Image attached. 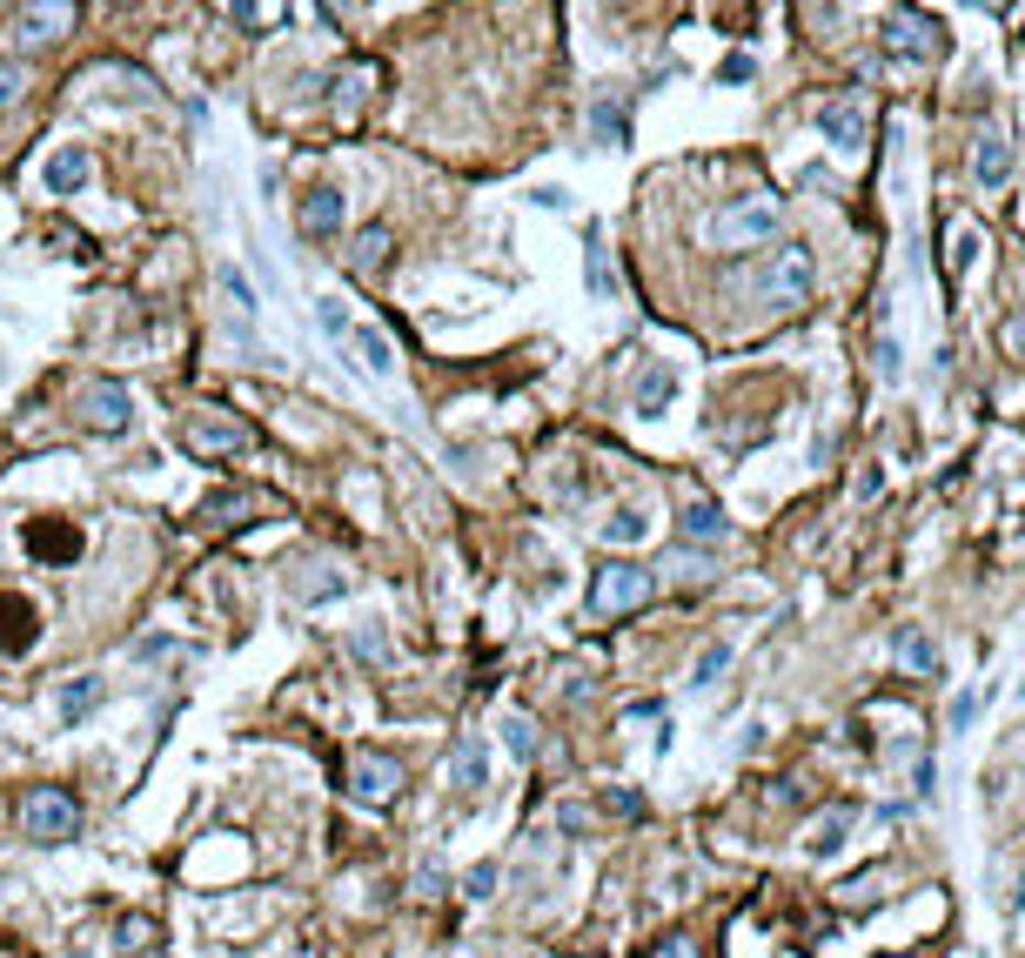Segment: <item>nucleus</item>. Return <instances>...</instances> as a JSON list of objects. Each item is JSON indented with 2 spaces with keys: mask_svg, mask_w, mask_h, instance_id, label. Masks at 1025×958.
Wrapping results in <instances>:
<instances>
[{
  "mask_svg": "<svg viewBox=\"0 0 1025 958\" xmlns=\"http://www.w3.org/2000/svg\"><path fill=\"white\" fill-rule=\"evenodd\" d=\"M811 289H818V261H811V248H805V241L778 248V255L757 269V295L772 302V309H791V302H805Z\"/></svg>",
  "mask_w": 1025,
  "mask_h": 958,
  "instance_id": "f257e3e1",
  "label": "nucleus"
},
{
  "mask_svg": "<svg viewBox=\"0 0 1025 958\" xmlns=\"http://www.w3.org/2000/svg\"><path fill=\"white\" fill-rule=\"evenodd\" d=\"M650 583L657 577L644 563H604L596 583H590V610H596V617H630V610L650 603Z\"/></svg>",
  "mask_w": 1025,
  "mask_h": 958,
  "instance_id": "f03ea898",
  "label": "nucleus"
},
{
  "mask_svg": "<svg viewBox=\"0 0 1025 958\" xmlns=\"http://www.w3.org/2000/svg\"><path fill=\"white\" fill-rule=\"evenodd\" d=\"M778 235V202H737V208H717L704 222V241L711 248H757Z\"/></svg>",
  "mask_w": 1025,
  "mask_h": 958,
  "instance_id": "7ed1b4c3",
  "label": "nucleus"
},
{
  "mask_svg": "<svg viewBox=\"0 0 1025 958\" xmlns=\"http://www.w3.org/2000/svg\"><path fill=\"white\" fill-rule=\"evenodd\" d=\"M74 831H80V805H74L67 792L41 784V792L21 798V838H34V844H61V838H74Z\"/></svg>",
  "mask_w": 1025,
  "mask_h": 958,
  "instance_id": "20e7f679",
  "label": "nucleus"
},
{
  "mask_svg": "<svg viewBox=\"0 0 1025 958\" xmlns=\"http://www.w3.org/2000/svg\"><path fill=\"white\" fill-rule=\"evenodd\" d=\"M885 47H898L905 61H931V54H946V28L931 14H918V8H892L885 14Z\"/></svg>",
  "mask_w": 1025,
  "mask_h": 958,
  "instance_id": "39448f33",
  "label": "nucleus"
},
{
  "mask_svg": "<svg viewBox=\"0 0 1025 958\" xmlns=\"http://www.w3.org/2000/svg\"><path fill=\"white\" fill-rule=\"evenodd\" d=\"M80 416H88V429H95V435H121V429L134 422V396H128V383L95 376L88 389H80Z\"/></svg>",
  "mask_w": 1025,
  "mask_h": 958,
  "instance_id": "423d86ee",
  "label": "nucleus"
},
{
  "mask_svg": "<svg viewBox=\"0 0 1025 958\" xmlns=\"http://www.w3.org/2000/svg\"><path fill=\"white\" fill-rule=\"evenodd\" d=\"M74 28V0H21L14 14V47H47Z\"/></svg>",
  "mask_w": 1025,
  "mask_h": 958,
  "instance_id": "0eeeda50",
  "label": "nucleus"
},
{
  "mask_svg": "<svg viewBox=\"0 0 1025 958\" xmlns=\"http://www.w3.org/2000/svg\"><path fill=\"white\" fill-rule=\"evenodd\" d=\"M349 792H356L363 805H389V798L402 792V764L382 757V751H356V757H349Z\"/></svg>",
  "mask_w": 1025,
  "mask_h": 958,
  "instance_id": "6e6552de",
  "label": "nucleus"
},
{
  "mask_svg": "<svg viewBox=\"0 0 1025 958\" xmlns=\"http://www.w3.org/2000/svg\"><path fill=\"white\" fill-rule=\"evenodd\" d=\"M182 443H188L195 456H241V450L255 443V429H241V422H228V416H195V422H182Z\"/></svg>",
  "mask_w": 1025,
  "mask_h": 958,
  "instance_id": "1a4fd4ad",
  "label": "nucleus"
},
{
  "mask_svg": "<svg viewBox=\"0 0 1025 958\" xmlns=\"http://www.w3.org/2000/svg\"><path fill=\"white\" fill-rule=\"evenodd\" d=\"M972 182H979L985 195H999V189L1012 182V141H1005V128H999V121L972 141Z\"/></svg>",
  "mask_w": 1025,
  "mask_h": 958,
  "instance_id": "9d476101",
  "label": "nucleus"
},
{
  "mask_svg": "<svg viewBox=\"0 0 1025 958\" xmlns=\"http://www.w3.org/2000/svg\"><path fill=\"white\" fill-rule=\"evenodd\" d=\"M818 134H824L831 148H844V154L865 148V108H859V101H824V108H818Z\"/></svg>",
  "mask_w": 1025,
  "mask_h": 958,
  "instance_id": "9b49d317",
  "label": "nucleus"
},
{
  "mask_svg": "<svg viewBox=\"0 0 1025 958\" xmlns=\"http://www.w3.org/2000/svg\"><path fill=\"white\" fill-rule=\"evenodd\" d=\"M335 228H342V189L322 182V189H309V202H302V235H309V241H328Z\"/></svg>",
  "mask_w": 1025,
  "mask_h": 958,
  "instance_id": "f8f14e48",
  "label": "nucleus"
},
{
  "mask_svg": "<svg viewBox=\"0 0 1025 958\" xmlns=\"http://www.w3.org/2000/svg\"><path fill=\"white\" fill-rule=\"evenodd\" d=\"M34 631H41L34 603H21V596H0V650H28V644H34Z\"/></svg>",
  "mask_w": 1025,
  "mask_h": 958,
  "instance_id": "ddd939ff",
  "label": "nucleus"
},
{
  "mask_svg": "<svg viewBox=\"0 0 1025 958\" xmlns=\"http://www.w3.org/2000/svg\"><path fill=\"white\" fill-rule=\"evenodd\" d=\"M369 80H376V67H369V61H349V74H335V87H328V108L349 121V115L363 108V95H369Z\"/></svg>",
  "mask_w": 1025,
  "mask_h": 958,
  "instance_id": "4468645a",
  "label": "nucleus"
},
{
  "mask_svg": "<svg viewBox=\"0 0 1025 958\" xmlns=\"http://www.w3.org/2000/svg\"><path fill=\"white\" fill-rule=\"evenodd\" d=\"M101 697H108V690H101V677H67L54 704H61V718H67V724H80V718H95V711H101Z\"/></svg>",
  "mask_w": 1025,
  "mask_h": 958,
  "instance_id": "2eb2a0df",
  "label": "nucleus"
},
{
  "mask_svg": "<svg viewBox=\"0 0 1025 958\" xmlns=\"http://www.w3.org/2000/svg\"><path fill=\"white\" fill-rule=\"evenodd\" d=\"M41 182H47L54 195H74V189H88V154H80V148H61V154H47Z\"/></svg>",
  "mask_w": 1025,
  "mask_h": 958,
  "instance_id": "dca6fc26",
  "label": "nucleus"
},
{
  "mask_svg": "<svg viewBox=\"0 0 1025 958\" xmlns=\"http://www.w3.org/2000/svg\"><path fill=\"white\" fill-rule=\"evenodd\" d=\"M28 550H34L41 563H67V557H80V537L67 530V523H34V530H28Z\"/></svg>",
  "mask_w": 1025,
  "mask_h": 958,
  "instance_id": "f3484780",
  "label": "nucleus"
},
{
  "mask_svg": "<svg viewBox=\"0 0 1025 958\" xmlns=\"http://www.w3.org/2000/svg\"><path fill=\"white\" fill-rule=\"evenodd\" d=\"M483 777H489V744H463L450 757V792H483Z\"/></svg>",
  "mask_w": 1025,
  "mask_h": 958,
  "instance_id": "a211bd4d",
  "label": "nucleus"
},
{
  "mask_svg": "<svg viewBox=\"0 0 1025 958\" xmlns=\"http://www.w3.org/2000/svg\"><path fill=\"white\" fill-rule=\"evenodd\" d=\"M389 248H396V235H389L382 222H369V228H356V241H349V261H356V269H382V261H389Z\"/></svg>",
  "mask_w": 1025,
  "mask_h": 958,
  "instance_id": "6ab92c4d",
  "label": "nucleus"
},
{
  "mask_svg": "<svg viewBox=\"0 0 1025 958\" xmlns=\"http://www.w3.org/2000/svg\"><path fill=\"white\" fill-rule=\"evenodd\" d=\"M892 650H898V664H905V670H918V677H931V670H938V644H931L925 631H898V637H892Z\"/></svg>",
  "mask_w": 1025,
  "mask_h": 958,
  "instance_id": "aec40b11",
  "label": "nucleus"
},
{
  "mask_svg": "<svg viewBox=\"0 0 1025 958\" xmlns=\"http://www.w3.org/2000/svg\"><path fill=\"white\" fill-rule=\"evenodd\" d=\"M683 537H691V543H717V537H724V509L704 503V496L683 503Z\"/></svg>",
  "mask_w": 1025,
  "mask_h": 958,
  "instance_id": "412c9836",
  "label": "nucleus"
},
{
  "mask_svg": "<svg viewBox=\"0 0 1025 958\" xmlns=\"http://www.w3.org/2000/svg\"><path fill=\"white\" fill-rule=\"evenodd\" d=\"M583 289H590L596 302L611 295V261H604V235H596V228L583 235Z\"/></svg>",
  "mask_w": 1025,
  "mask_h": 958,
  "instance_id": "4be33fe9",
  "label": "nucleus"
},
{
  "mask_svg": "<svg viewBox=\"0 0 1025 958\" xmlns=\"http://www.w3.org/2000/svg\"><path fill=\"white\" fill-rule=\"evenodd\" d=\"M670 396H677V376H670V369H644V383H637V416H663Z\"/></svg>",
  "mask_w": 1025,
  "mask_h": 958,
  "instance_id": "5701e85b",
  "label": "nucleus"
},
{
  "mask_svg": "<svg viewBox=\"0 0 1025 958\" xmlns=\"http://www.w3.org/2000/svg\"><path fill=\"white\" fill-rule=\"evenodd\" d=\"M604 537H611V543H644V537H650V523H644V509H630V503H624V509H611Z\"/></svg>",
  "mask_w": 1025,
  "mask_h": 958,
  "instance_id": "b1692460",
  "label": "nucleus"
},
{
  "mask_svg": "<svg viewBox=\"0 0 1025 958\" xmlns=\"http://www.w3.org/2000/svg\"><path fill=\"white\" fill-rule=\"evenodd\" d=\"M503 744L517 751V757H537V724L524 711H503Z\"/></svg>",
  "mask_w": 1025,
  "mask_h": 958,
  "instance_id": "393cba45",
  "label": "nucleus"
},
{
  "mask_svg": "<svg viewBox=\"0 0 1025 958\" xmlns=\"http://www.w3.org/2000/svg\"><path fill=\"white\" fill-rule=\"evenodd\" d=\"M844 838H851V811H831V818L811 831V851H818V858H831V851H844Z\"/></svg>",
  "mask_w": 1025,
  "mask_h": 958,
  "instance_id": "a878e982",
  "label": "nucleus"
},
{
  "mask_svg": "<svg viewBox=\"0 0 1025 958\" xmlns=\"http://www.w3.org/2000/svg\"><path fill=\"white\" fill-rule=\"evenodd\" d=\"M590 128H596V141H617V148L630 141V121H624V108H617V101L596 108V115H590Z\"/></svg>",
  "mask_w": 1025,
  "mask_h": 958,
  "instance_id": "bb28decb",
  "label": "nucleus"
},
{
  "mask_svg": "<svg viewBox=\"0 0 1025 958\" xmlns=\"http://www.w3.org/2000/svg\"><path fill=\"white\" fill-rule=\"evenodd\" d=\"M724 670H731V644H711V650H704V657H698V670H691V683H698V690H704V683H717V677H724Z\"/></svg>",
  "mask_w": 1025,
  "mask_h": 958,
  "instance_id": "cd10ccee",
  "label": "nucleus"
},
{
  "mask_svg": "<svg viewBox=\"0 0 1025 958\" xmlns=\"http://www.w3.org/2000/svg\"><path fill=\"white\" fill-rule=\"evenodd\" d=\"M315 322H322V335H328V342L349 335V309H342L335 295H322V302H315Z\"/></svg>",
  "mask_w": 1025,
  "mask_h": 958,
  "instance_id": "c85d7f7f",
  "label": "nucleus"
},
{
  "mask_svg": "<svg viewBox=\"0 0 1025 958\" xmlns=\"http://www.w3.org/2000/svg\"><path fill=\"white\" fill-rule=\"evenodd\" d=\"M115 945H121V951H148V945H154V925H148V918H121V925H115Z\"/></svg>",
  "mask_w": 1025,
  "mask_h": 958,
  "instance_id": "c756f323",
  "label": "nucleus"
},
{
  "mask_svg": "<svg viewBox=\"0 0 1025 958\" xmlns=\"http://www.w3.org/2000/svg\"><path fill=\"white\" fill-rule=\"evenodd\" d=\"M356 348H363V363H369L376 376H389V369H396V356H389V342H382V335H369V329H363V335H356Z\"/></svg>",
  "mask_w": 1025,
  "mask_h": 958,
  "instance_id": "7c9ffc66",
  "label": "nucleus"
},
{
  "mask_svg": "<svg viewBox=\"0 0 1025 958\" xmlns=\"http://www.w3.org/2000/svg\"><path fill=\"white\" fill-rule=\"evenodd\" d=\"M222 289L235 295V309H241V315H255V289H248V276L235 269V261H228V269H222Z\"/></svg>",
  "mask_w": 1025,
  "mask_h": 958,
  "instance_id": "2f4dec72",
  "label": "nucleus"
},
{
  "mask_svg": "<svg viewBox=\"0 0 1025 958\" xmlns=\"http://www.w3.org/2000/svg\"><path fill=\"white\" fill-rule=\"evenodd\" d=\"M335 590H342V577H335V570L322 563V570H315V577L302 583V603H322V596H335Z\"/></svg>",
  "mask_w": 1025,
  "mask_h": 958,
  "instance_id": "473e14b6",
  "label": "nucleus"
},
{
  "mask_svg": "<svg viewBox=\"0 0 1025 958\" xmlns=\"http://www.w3.org/2000/svg\"><path fill=\"white\" fill-rule=\"evenodd\" d=\"M872 363H878V376H885V383H898V376H905V369H898V342H892V335H878Z\"/></svg>",
  "mask_w": 1025,
  "mask_h": 958,
  "instance_id": "72a5a7b5",
  "label": "nucleus"
},
{
  "mask_svg": "<svg viewBox=\"0 0 1025 958\" xmlns=\"http://www.w3.org/2000/svg\"><path fill=\"white\" fill-rule=\"evenodd\" d=\"M972 261H979V235H972V228H959V241H952V276H965Z\"/></svg>",
  "mask_w": 1025,
  "mask_h": 958,
  "instance_id": "f704fd0d",
  "label": "nucleus"
},
{
  "mask_svg": "<svg viewBox=\"0 0 1025 958\" xmlns=\"http://www.w3.org/2000/svg\"><path fill=\"white\" fill-rule=\"evenodd\" d=\"M644 958H698V945L683 938V932H670V938H657V945H650Z\"/></svg>",
  "mask_w": 1025,
  "mask_h": 958,
  "instance_id": "c9c22d12",
  "label": "nucleus"
},
{
  "mask_svg": "<svg viewBox=\"0 0 1025 958\" xmlns=\"http://www.w3.org/2000/svg\"><path fill=\"white\" fill-rule=\"evenodd\" d=\"M14 101H21V67H14V61H0V115H8Z\"/></svg>",
  "mask_w": 1025,
  "mask_h": 958,
  "instance_id": "e433bc0d",
  "label": "nucleus"
},
{
  "mask_svg": "<svg viewBox=\"0 0 1025 958\" xmlns=\"http://www.w3.org/2000/svg\"><path fill=\"white\" fill-rule=\"evenodd\" d=\"M241 28H269V0H228Z\"/></svg>",
  "mask_w": 1025,
  "mask_h": 958,
  "instance_id": "4c0bfd02",
  "label": "nucleus"
},
{
  "mask_svg": "<svg viewBox=\"0 0 1025 958\" xmlns=\"http://www.w3.org/2000/svg\"><path fill=\"white\" fill-rule=\"evenodd\" d=\"M463 892H470V898H489V892H496V864H476L470 879H463Z\"/></svg>",
  "mask_w": 1025,
  "mask_h": 958,
  "instance_id": "58836bf2",
  "label": "nucleus"
},
{
  "mask_svg": "<svg viewBox=\"0 0 1025 958\" xmlns=\"http://www.w3.org/2000/svg\"><path fill=\"white\" fill-rule=\"evenodd\" d=\"M1005 348H1012V356H1018V363H1025V309H1018V315H1012V322H1005Z\"/></svg>",
  "mask_w": 1025,
  "mask_h": 958,
  "instance_id": "ea45409f",
  "label": "nucleus"
},
{
  "mask_svg": "<svg viewBox=\"0 0 1025 958\" xmlns=\"http://www.w3.org/2000/svg\"><path fill=\"white\" fill-rule=\"evenodd\" d=\"M611 805H617V818H644V798L637 792H604Z\"/></svg>",
  "mask_w": 1025,
  "mask_h": 958,
  "instance_id": "a19ab883",
  "label": "nucleus"
},
{
  "mask_svg": "<svg viewBox=\"0 0 1025 958\" xmlns=\"http://www.w3.org/2000/svg\"><path fill=\"white\" fill-rule=\"evenodd\" d=\"M972 718H979V697H972V690H965V697H959V704H952V731H965V724H972Z\"/></svg>",
  "mask_w": 1025,
  "mask_h": 958,
  "instance_id": "79ce46f5",
  "label": "nucleus"
},
{
  "mask_svg": "<svg viewBox=\"0 0 1025 958\" xmlns=\"http://www.w3.org/2000/svg\"><path fill=\"white\" fill-rule=\"evenodd\" d=\"M342 8H349V0H322V14H342Z\"/></svg>",
  "mask_w": 1025,
  "mask_h": 958,
  "instance_id": "37998d69",
  "label": "nucleus"
},
{
  "mask_svg": "<svg viewBox=\"0 0 1025 958\" xmlns=\"http://www.w3.org/2000/svg\"><path fill=\"white\" fill-rule=\"evenodd\" d=\"M965 8H999V0H965Z\"/></svg>",
  "mask_w": 1025,
  "mask_h": 958,
  "instance_id": "c03bdc74",
  "label": "nucleus"
},
{
  "mask_svg": "<svg viewBox=\"0 0 1025 958\" xmlns=\"http://www.w3.org/2000/svg\"><path fill=\"white\" fill-rule=\"evenodd\" d=\"M604 8H630V0H604Z\"/></svg>",
  "mask_w": 1025,
  "mask_h": 958,
  "instance_id": "a18cd8bd",
  "label": "nucleus"
},
{
  "mask_svg": "<svg viewBox=\"0 0 1025 958\" xmlns=\"http://www.w3.org/2000/svg\"><path fill=\"white\" fill-rule=\"evenodd\" d=\"M1012 697H1025V677H1018V690H1012Z\"/></svg>",
  "mask_w": 1025,
  "mask_h": 958,
  "instance_id": "49530a36",
  "label": "nucleus"
},
{
  "mask_svg": "<svg viewBox=\"0 0 1025 958\" xmlns=\"http://www.w3.org/2000/svg\"><path fill=\"white\" fill-rule=\"evenodd\" d=\"M0 463H8V443H0Z\"/></svg>",
  "mask_w": 1025,
  "mask_h": 958,
  "instance_id": "de8ad7c7",
  "label": "nucleus"
},
{
  "mask_svg": "<svg viewBox=\"0 0 1025 958\" xmlns=\"http://www.w3.org/2000/svg\"><path fill=\"white\" fill-rule=\"evenodd\" d=\"M878 958H892V951H878Z\"/></svg>",
  "mask_w": 1025,
  "mask_h": 958,
  "instance_id": "09e8293b",
  "label": "nucleus"
}]
</instances>
